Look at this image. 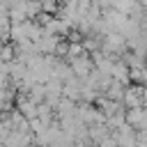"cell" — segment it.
<instances>
[{
	"mask_svg": "<svg viewBox=\"0 0 147 147\" xmlns=\"http://www.w3.org/2000/svg\"><path fill=\"white\" fill-rule=\"evenodd\" d=\"M0 60H11V48H2V55Z\"/></svg>",
	"mask_w": 147,
	"mask_h": 147,
	"instance_id": "2",
	"label": "cell"
},
{
	"mask_svg": "<svg viewBox=\"0 0 147 147\" xmlns=\"http://www.w3.org/2000/svg\"><path fill=\"white\" fill-rule=\"evenodd\" d=\"M113 78L119 80V83H126L129 80V71L124 64H113Z\"/></svg>",
	"mask_w": 147,
	"mask_h": 147,
	"instance_id": "1",
	"label": "cell"
}]
</instances>
